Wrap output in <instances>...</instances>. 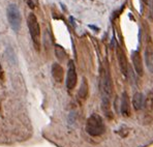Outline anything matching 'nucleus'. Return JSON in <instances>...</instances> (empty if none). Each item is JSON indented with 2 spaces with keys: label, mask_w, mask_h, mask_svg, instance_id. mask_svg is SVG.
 <instances>
[{
  "label": "nucleus",
  "mask_w": 153,
  "mask_h": 147,
  "mask_svg": "<svg viewBox=\"0 0 153 147\" xmlns=\"http://www.w3.org/2000/svg\"><path fill=\"white\" fill-rule=\"evenodd\" d=\"M86 132L92 137L102 136L105 132V125L98 114H92L86 121Z\"/></svg>",
  "instance_id": "2"
},
{
  "label": "nucleus",
  "mask_w": 153,
  "mask_h": 147,
  "mask_svg": "<svg viewBox=\"0 0 153 147\" xmlns=\"http://www.w3.org/2000/svg\"><path fill=\"white\" fill-rule=\"evenodd\" d=\"M2 76V67H1V64H0V77Z\"/></svg>",
  "instance_id": "15"
},
{
  "label": "nucleus",
  "mask_w": 153,
  "mask_h": 147,
  "mask_svg": "<svg viewBox=\"0 0 153 147\" xmlns=\"http://www.w3.org/2000/svg\"><path fill=\"white\" fill-rule=\"evenodd\" d=\"M150 15H151V18L153 20V0H151V6H150Z\"/></svg>",
  "instance_id": "14"
},
{
  "label": "nucleus",
  "mask_w": 153,
  "mask_h": 147,
  "mask_svg": "<svg viewBox=\"0 0 153 147\" xmlns=\"http://www.w3.org/2000/svg\"><path fill=\"white\" fill-rule=\"evenodd\" d=\"M132 105L136 110H141L144 105V96L140 92L134 93V98H132Z\"/></svg>",
  "instance_id": "10"
},
{
  "label": "nucleus",
  "mask_w": 153,
  "mask_h": 147,
  "mask_svg": "<svg viewBox=\"0 0 153 147\" xmlns=\"http://www.w3.org/2000/svg\"><path fill=\"white\" fill-rule=\"evenodd\" d=\"M27 24H28L29 33H30L31 40H32L33 46L36 51L40 49V28L38 24L36 16L33 13H30L27 18Z\"/></svg>",
  "instance_id": "3"
},
{
  "label": "nucleus",
  "mask_w": 153,
  "mask_h": 147,
  "mask_svg": "<svg viewBox=\"0 0 153 147\" xmlns=\"http://www.w3.org/2000/svg\"><path fill=\"white\" fill-rule=\"evenodd\" d=\"M142 1H144L145 3H147V0H142Z\"/></svg>",
  "instance_id": "16"
},
{
  "label": "nucleus",
  "mask_w": 153,
  "mask_h": 147,
  "mask_svg": "<svg viewBox=\"0 0 153 147\" xmlns=\"http://www.w3.org/2000/svg\"><path fill=\"white\" fill-rule=\"evenodd\" d=\"M78 77H76V71L75 63L73 60L68 61V66H67V73H66V87L67 89L71 90L76 87Z\"/></svg>",
  "instance_id": "5"
},
{
  "label": "nucleus",
  "mask_w": 153,
  "mask_h": 147,
  "mask_svg": "<svg viewBox=\"0 0 153 147\" xmlns=\"http://www.w3.org/2000/svg\"><path fill=\"white\" fill-rule=\"evenodd\" d=\"M0 110H1V106H0Z\"/></svg>",
  "instance_id": "18"
},
{
  "label": "nucleus",
  "mask_w": 153,
  "mask_h": 147,
  "mask_svg": "<svg viewBox=\"0 0 153 147\" xmlns=\"http://www.w3.org/2000/svg\"><path fill=\"white\" fill-rule=\"evenodd\" d=\"M145 60H146V64H147L148 69L151 71L152 64H153V50L150 45L147 47V49H146V51H145Z\"/></svg>",
  "instance_id": "11"
},
{
  "label": "nucleus",
  "mask_w": 153,
  "mask_h": 147,
  "mask_svg": "<svg viewBox=\"0 0 153 147\" xmlns=\"http://www.w3.org/2000/svg\"><path fill=\"white\" fill-rule=\"evenodd\" d=\"M51 72H52V76H53L54 79H55L56 82L61 83L62 81H63L64 72H63L62 66L59 64V63H53V65H52V69H51Z\"/></svg>",
  "instance_id": "8"
},
{
  "label": "nucleus",
  "mask_w": 153,
  "mask_h": 147,
  "mask_svg": "<svg viewBox=\"0 0 153 147\" xmlns=\"http://www.w3.org/2000/svg\"><path fill=\"white\" fill-rule=\"evenodd\" d=\"M116 54H117V59H118L119 67H120V69H121V73L126 77L128 73V63H127V58H126V56H125L124 51H123L120 47H117Z\"/></svg>",
  "instance_id": "6"
},
{
  "label": "nucleus",
  "mask_w": 153,
  "mask_h": 147,
  "mask_svg": "<svg viewBox=\"0 0 153 147\" xmlns=\"http://www.w3.org/2000/svg\"><path fill=\"white\" fill-rule=\"evenodd\" d=\"M78 96L81 98H86L87 96H88V83H87V80L85 78H83L82 80V84H81V87L79 89Z\"/></svg>",
  "instance_id": "12"
},
{
  "label": "nucleus",
  "mask_w": 153,
  "mask_h": 147,
  "mask_svg": "<svg viewBox=\"0 0 153 147\" xmlns=\"http://www.w3.org/2000/svg\"><path fill=\"white\" fill-rule=\"evenodd\" d=\"M151 72H153V64H152V69H151Z\"/></svg>",
  "instance_id": "17"
},
{
  "label": "nucleus",
  "mask_w": 153,
  "mask_h": 147,
  "mask_svg": "<svg viewBox=\"0 0 153 147\" xmlns=\"http://www.w3.org/2000/svg\"><path fill=\"white\" fill-rule=\"evenodd\" d=\"M131 60L134 63V67L136 73L139 76H143L144 73V66H143V61H142V57L141 54L139 51H134L131 54Z\"/></svg>",
  "instance_id": "7"
},
{
  "label": "nucleus",
  "mask_w": 153,
  "mask_h": 147,
  "mask_svg": "<svg viewBox=\"0 0 153 147\" xmlns=\"http://www.w3.org/2000/svg\"><path fill=\"white\" fill-rule=\"evenodd\" d=\"M7 20L8 23H10V27L13 28V31L18 32L21 28V24H22V16L21 12L19 10V6L15 3H10L7 6Z\"/></svg>",
  "instance_id": "4"
},
{
  "label": "nucleus",
  "mask_w": 153,
  "mask_h": 147,
  "mask_svg": "<svg viewBox=\"0 0 153 147\" xmlns=\"http://www.w3.org/2000/svg\"><path fill=\"white\" fill-rule=\"evenodd\" d=\"M121 113H122L123 116H128L130 113L129 110V98H128L127 92H123L122 98H121V107H120Z\"/></svg>",
  "instance_id": "9"
},
{
  "label": "nucleus",
  "mask_w": 153,
  "mask_h": 147,
  "mask_svg": "<svg viewBox=\"0 0 153 147\" xmlns=\"http://www.w3.org/2000/svg\"><path fill=\"white\" fill-rule=\"evenodd\" d=\"M55 53H56V56H57V58L60 60V61H63L64 58L66 57V53H65L64 49L62 48L61 46H56L55 48Z\"/></svg>",
  "instance_id": "13"
},
{
  "label": "nucleus",
  "mask_w": 153,
  "mask_h": 147,
  "mask_svg": "<svg viewBox=\"0 0 153 147\" xmlns=\"http://www.w3.org/2000/svg\"><path fill=\"white\" fill-rule=\"evenodd\" d=\"M100 80V96H102V109L103 113L105 114V116L111 117V98L112 91H113V85H112V78L108 67H102Z\"/></svg>",
  "instance_id": "1"
}]
</instances>
